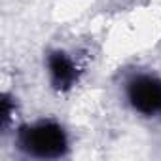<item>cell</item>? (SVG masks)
<instances>
[{"label": "cell", "mask_w": 161, "mask_h": 161, "mask_svg": "<svg viewBox=\"0 0 161 161\" xmlns=\"http://www.w3.org/2000/svg\"><path fill=\"white\" fill-rule=\"evenodd\" d=\"M15 146L23 155L32 159H63L70 150L64 127L53 119L21 125L15 133Z\"/></svg>", "instance_id": "1"}, {"label": "cell", "mask_w": 161, "mask_h": 161, "mask_svg": "<svg viewBox=\"0 0 161 161\" xmlns=\"http://www.w3.org/2000/svg\"><path fill=\"white\" fill-rule=\"evenodd\" d=\"M14 114H15L14 99H12L8 93H4V95H2V118H0V121H2V131H4V133H6L8 127L12 125V118H14Z\"/></svg>", "instance_id": "4"}, {"label": "cell", "mask_w": 161, "mask_h": 161, "mask_svg": "<svg viewBox=\"0 0 161 161\" xmlns=\"http://www.w3.org/2000/svg\"><path fill=\"white\" fill-rule=\"evenodd\" d=\"M46 70H47L49 84L57 93L70 91L80 82V74H82V68L78 66L76 59L63 49H53L47 53Z\"/></svg>", "instance_id": "3"}, {"label": "cell", "mask_w": 161, "mask_h": 161, "mask_svg": "<svg viewBox=\"0 0 161 161\" xmlns=\"http://www.w3.org/2000/svg\"><path fill=\"white\" fill-rule=\"evenodd\" d=\"M129 106L142 118L161 116V78L150 72L133 74L125 84Z\"/></svg>", "instance_id": "2"}]
</instances>
